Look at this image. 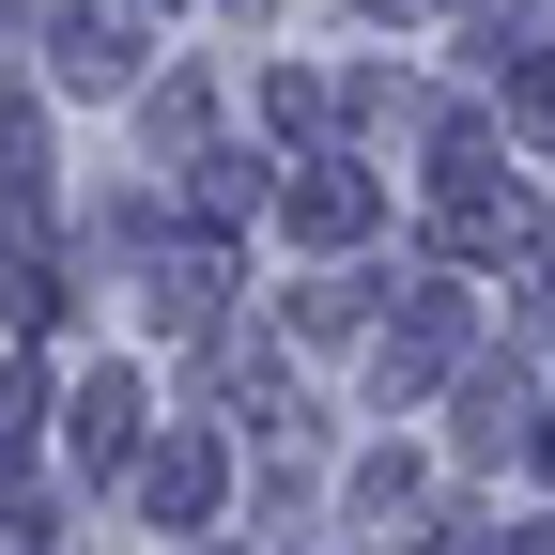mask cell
<instances>
[{
  "instance_id": "8992f818",
  "label": "cell",
  "mask_w": 555,
  "mask_h": 555,
  "mask_svg": "<svg viewBox=\"0 0 555 555\" xmlns=\"http://www.w3.org/2000/svg\"><path fill=\"white\" fill-rule=\"evenodd\" d=\"M155 324H217V247H170L155 262Z\"/></svg>"
},
{
  "instance_id": "6da1fadb",
  "label": "cell",
  "mask_w": 555,
  "mask_h": 555,
  "mask_svg": "<svg viewBox=\"0 0 555 555\" xmlns=\"http://www.w3.org/2000/svg\"><path fill=\"white\" fill-rule=\"evenodd\" d=\"M509 217H525V185L478 155V139H448V155H433V232L448 247H509Z\"/></svg>"
},
{
  "instance_id": "277c9868",
  "label": "cell",
  "mask_w": 555,
  "mask_h": 555,
  "mask_svg": "<svg viewBox=\"0 0 555 555\" xmlns=\"http://www.w3.org/2000/svg\"><path fill=\"white\" fill-rule=\"evenodd\" d=\"M62 78H78V93H124V78H139L124 16H78V31H62Z\"/></svg>"
},
{
  "instance_id": "5b68a950",
  "label": "cell",
  "mask_w": 555,
  "mask_h": 555,
  "mask_svg": "<svg viewBox=\"0 0 555 555\" xmlns=\"http://www.w3.org/2000/svg\"><path fill=\"white\" fill-rule=\"evenodd\" d=\"M78 448H93V463H124V448H139V371L78 386Z\"/></svg>"
},
{
  "instance_id": "9c48e42d",
  "label": "cell",
  "mask_w": 555,
  "mask_h": 555,
  "mask_svg": "<svg viewBox=\"0 0 555 555\" xmlns=\"http://www.w3.org/2000/svg\"><path fill=\"white\" fill-rule=\"evenodd\" d=\"M509 555H555V525H509Z\"/></svg>"
},
{
  "instance_id": "ba28073f",
  "label": "cell",
  "mask_w": 555,
  "mask_h": 555,
  "mask_svg": "<svg viewBox=\"0 0 555 555\" xmlns=\"http://www.w3.org/2000/svg\"><path fill=\"white\" fill-rule=\"evenodd\" d=\"M509 124H525V139H555V62H509Z\"/></svg>"
},
{
  "instance_id": "8fae6325",
  "label": "cell",
  "mask_w": 555,
  "mask_h": 555,
  "mask_svg": "<svg viewBox=\"0 0 555 555\" xmlns=\"http://www.w3.org/2000/svg\"><path fill=\"white\" fill-rule=\"evenodd\" d=\"M540 262H555V232H540Z\"/></svg>"
},
{
  "instance_id": "7a4b0ae2",
  "label": "cell",
  "mask_w": 555,
  "mask_h": 555,
  "mask_svg": "<svg viewBox=\"0 0 555 555\" xmlns=\"http://www.w3.org/2000/svg\"><path fill=\"white\" fill-rule=\"evenodd\" d=\"M139 509H155V525H201V509H217V448H201V433H170L155 463H139Z\"/></svg>"
},
{
  "instance_id": "30bf717a",
  "label": "cell",
  "mask_w": 555,
  "mask_h": 555,
  "mask_svg": "<svg viewBox=\"0 0 555 555\" xmlns=\"http://www.w3.org/2000/svg\"><path fill=\"white\" fill-rule=\"evenodd\" d=\"M540 463H555V416H540Z\"/></svg>"
},
{
  "instance_id": "3957f363",
  "label": "cell",
  "mask_w": 555,
  "mask_h": 555,
  "mask_svg": "<svg viewBox=\"0 0 555 555\" xmlns=\"http://www.w3.org/2000/svg\"><path fill=\"white\" fill-rule=\"evenodd\" d=\"M278 217H294L309 247H339V232H371V185H356V170H294V185H278Z\"/></svg>"
},
{
  "instance_id": "52a82bcc",
  "label": "cell",
  "mask_w": 555,
  "mask_h": 555,
  "mask_svg": "<svg viewBox=\"0 0 555 555\" xmlns=\"http://www.w3.org/2000/svg\"><path fill=\"white\" fill-rule=\"evenodd\" d=\"M463 433H478V448H509V433H525V386H509V371H478V401H463Z\"/></svg>"
}]
</instances>
